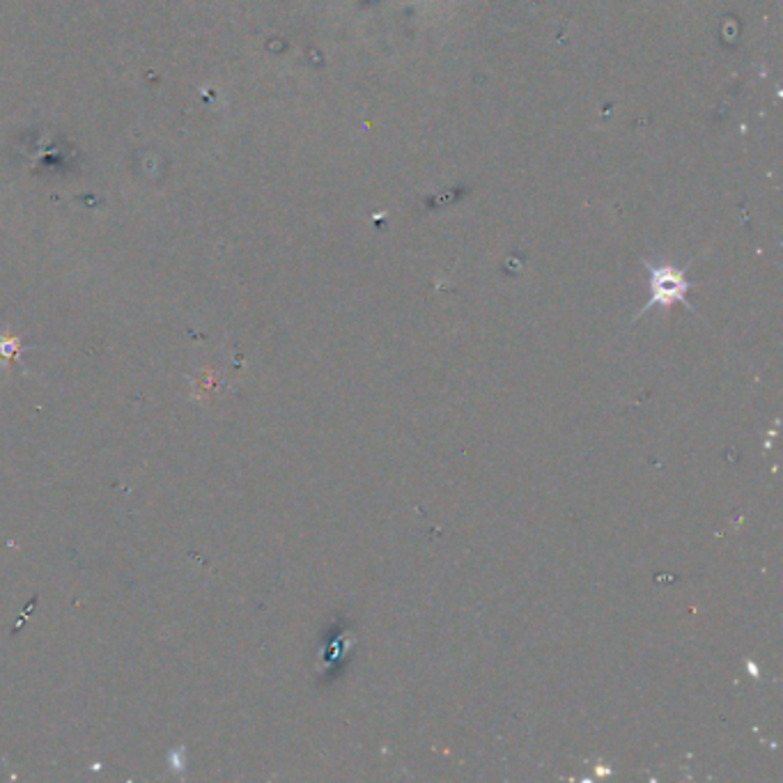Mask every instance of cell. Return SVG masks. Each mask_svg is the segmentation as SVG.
I'll list each match as a JSON object with an SVG mask.
<instances>
[{"mask_svg":"<svg viewBox=\"0 0 783 783\" xmlns=\"http://www.w3.org/2000/svg\"><path fill=\"white\" fill-rule=\"evenodd\" d=\"M653 278H651V301H648L645 308H653L655 304L662 308H668L674 301H680L683 306L691 308L687 301V293H689V283L685 281L683 272H676L674 266H664V270H651Z\"/></svg>","mask_w":783,"mask_h":783,"instance_id":"obj_1","label":"cell"},{"mask_svg":"<svg viewBox=\"0 0 783 783\" xmlns=\"http://www.w3.org/2000/svg\"><path fill=\"white\" fill-rule=\"evenodd\" d=\"M21 349H24V347H21V343H19L16 339H8V335H0V356H3L5 361H12Z\"/></svg>","mask_w":783,"mask_h":783,"instance_id":"obj_2","label":"cell"}]
</instances>
